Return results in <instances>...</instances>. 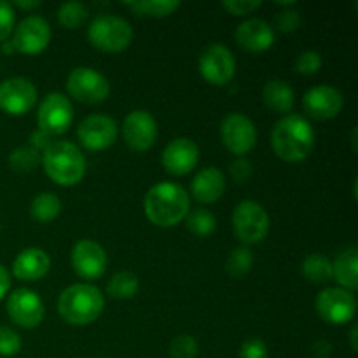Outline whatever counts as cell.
Instances as JSON below:
<instances>
[{
  "mask_svg": "<svg viewBox=\"0 0 358 358\" xmlns=\"http://www.w3.org/2000/svg\"><path fill=\"white\" fill-rule=\"evenodd\" d=\"M236 42L241 49L250 52H262L275 44V30L271 24L259 17L243 21L236 28Z\"/></svg>",
  "mask_w": 358,
  "mask_h": 358,
  "instance_id": "20",
  "label": "cell"
},
{
  "mask_svg": "<svg viewBox=\"0 0 358 358\" xmlns=\"http://www.w3.org/2000/svg\"><path fill=\"white\" fill-rule=\"evenodd\" d=\"M9 289H10L9 271H7V269L0 264V301L6 297V294L9 292Z\"/></svg>",
  "mask_w": 358,
  "mask_h": 358,
  "instance_id": "42",
  "label": "cell"
},
{
  "mask_svg": "<svg viewBox=\"0 0 358 358\" xmlns=\"http://www.w3.org/2000/svg\"><path fill=\"white\" fill-rule=\"evenodd\" d=\"M315 129L303 115L289 114L280 119L271 131V149L287 163L306 159L315 147Z\"/></svg>",
  "mask_w": 358,
  "mask_h": 358,
  "instance_id": "2",
  "label": "cell"
},
{
  "mask_svg": "<svg viewBox=\"0 0 358 358\" xmlns=\"http://www.w3.org/2000/svg\"><path fill=\"white\" fill-rule=\"evenodd\" d=\"M37 103V87L23 77H10L0 83V110L10 115H24Z\"/></svg>",
  "mask_w": 358,
  "mask_h": 358,
  "instance_id": "13",
  "label": "cell"
},
{
  "mask_svg": "<svg viewBox=\"0 0 358 358\" xmlns=\"http://www.w3.org/2000/svg\"><path fill=\"white\" fill-rule=\"evenodd\" d=\"M87 16H90V10L83 2H65L58 9L59 24L69 28V30H76V28L83 27L86 23Z\"/></svg>",
  "mask_w": 358,
  "mask_h": 358,
  "instance_id": "30",
  "label": "cell"
},
{
  "mask_svg": "<svg viewBox=\"0 0 358 358\" xmlns=\"http://www.w3.org/2000/svg\"><path fill=\"white\" fill-rule=\"evenodd\" d=\"M73 121V107L62 93H49L38 105V129L48 136L63 135Z\"/></svg>",
  "mask_w": 358,
  "mask_h": 358,
  "instance_id": "9",
  "label": "cell"
},
{
  "mask_svg": "<svg viewBox=\"0 0 358 358\" xmlns=\"http://www.w3.org/2000/svg\"><path fill=\"white\" fill-rule=\"evenodd\" d=\"M294 66L301 76H315L322 69V56L317 51H304L297 56Z\"/></svg>",
  "mask_w": 358,
  "mask_h": 358,
  "instance_id": "34",
  "label": "cell"
},
{
  "mask_svg": "<svg viewBox=\"0 0 358 358\" xmlns=\"http://www.w3.org/2000/svg\"><path fill=\"white\" fill-rule=\"evenodd\" d=\"M262 6L261 0H224L222 7L234 16H245Z\"/></svg>",
  "mask_w": 358,
  "mask_h": 358,
  "instance_id": "38",
  "label": "cell"
},
{
  "mask_svg": "<svg viewBox=\"0 0 358 358\" xmlns=\"http://www.w3.org/2000/svg\"><path fill=\"white\" fill-rule=\"evenodd\" d=\"M91 45L103 52H121L131 44L133 28L124 17L114 14H101L87 28Z\"/></svg>",
  "mask_w": 358,
  "mask_h": 358,
  "instance_id": "5",
  "label": "cell"
},
{
  "mask_svg": "<svg viewBox=\"0 0 358 358\" xmlns=\"http://www.w3.org/2000/svg\"><path fill=\"white\" fill-rule=\"evenodd\" d=\"M138 292V278L129 271L115 273L107 285V294L112 299H131Z\"/></svg>",
  "mask_w": 358,
  "mask_h": 358,
  "instance_id": "28",
  "label": "cell"
},
{
  "mask_svg": "<svg viewBox=\"0 0 358 358\" xmlns=\"http://www.w3.org/2000/svg\"><path fill=\"white\" fill-rule=\"evenodd\" d=\"M332 278L341 285V289L353 292L358 287V248L346 247L332 262Z\"/></svg>",
  "mask_w": 358,
  "mask_h": 358,
  "instance_id": "23",
  "label": "cell"
},
{
  "mask_svg": "<svg viewBox=\"0 0 358 358\" xmlns=\"http://www.w3.org/2000/svg\"><path fill=\"white\" fill-rule=\"evenodd\" d=\"M124 6L138 16L166 17L180 7V2L177 0H140V2H126Z\"/></svg>",
  "mask_w": 358,
  "mask_h": 358,
  "instance_id": "27",
  "label": "cell"
},
{
  "mask_svg": "<svg viewBox=\"0 0 358 358\" xmlns=\"http://www.w3.org/2000/svg\"><path fill=\"white\" fill-rule=\"evenodd\" d=\"M20 334L10 327H0V357H13L20 353Z\"/></svg>",
  "mask_w": 358,
  "mask_h": 358,
  "instance_id": "35",
  "label": "cell"
},
{
  "mask_svg": "<svg viewBox=\"0 0 358 358\" xmlns=\"http://www.w3.org/2000/svg\"><path fill=\"white\" fill-rule=\"evenodd\" d=\"M3 52H16L14 51V48H13V44H10V42H3Z\"/></svg>",
  "mask_w": 358,
  "mask_h": 358,
  "instance_id": "45",
  "label": "cell"
},
{
  "mask_svg": "<svg viewBox=\"0 0 358 358\" xmlns=\"http://www.w3.org/2000/svg\"><path fill=\"white\" fill-rule=\"evenodd\" d=\"M7 315L16 325L23 329H34L41 325L44 318L42 299L30 289H17L7 299Z\"/></svg>",
  "mask_w": 358,
  "mask_h": 358,
  "instance_id": "16",
  "label": "cell"
},
{
  "mask_svg": "<svg viewBox=\"0 0 358 358\" xmlns=\"http://www.w3.org/2000/svg\"><path fill=\"white\" fill-rule=\"evenodd\" d=\"M303 275L311 283H327L332 278V262L331 259L322 254H311L303 261Z\"/></svg>",
  "mask_w": 358,
  "mask_h": 358,
  "instance_id": "26",
  "label": "cell"
},
{
  "mask_svg": "<svg viewBox=\"0 0 358 358\" xmlns=\"http://www.w3.org/2000/svg\"><path fill=\"white\" fill-rule=\"evenodd\" d=\"M51 42V27L42 16H28L13 30L14 51L23 55H38Z\"/></svg>",
  "mask_w": 358,
  "mask_h": 358,
  "instance_id": "12",
  "label": "cell"
},
{
  "mask_svg": "<svg viewBox=\"0 0 358 358\" xmlns=\"http://www.w3.org/2000/svg\"><path fill=\"white\" fill-rule=\"evenodd\" d=\"M66 90L70 96L83 103H101L110 94V84L107 77L90 66H77L66 77Z\"/></svg>",
  "mask_w": 358,
  "mask_h": 358,
  "instance_id": "6",
  "label": "cell"
},
{
  "mask_svg": "<svg viewBox=\"0 0 358 358\" xmlns=\"http://www.w3.org/2000/svg\"><path fill=\"white\" fill-rule=\"evenodd\" d=\"M185 227L191 231L192 234L196 236H208L215 231L217 220L213 217L212 212L205 208H196V210H189L187 217H185Z\"/></svg>",
  "mask_w": 358,
  "mask_h": 358,
  "instance_id": "29",
  "label": "cell"
},
{
  "mask_svg": "<svg viewBox=\"0 0 358 358\" xmlns=\"http://www.w3.org/2000/svg\"><path fill=\"white\" fill-rule=\"evenodd\" d=\"M224 191H226L224 173L213 166L203 168L192 180V196L199 203H205V205H212V203L219 201L222 198Z\"/></svg>",
  "mask_w": 358,
  "mask_h": 358,
  "instance_id": "22",
  "label": "cell"
},
{
  "mask_svg": "<svg viewBox=\"0 0 358 358\" xmlns=\"http://www.w3.org/2000/svg\"><path fill=\"white\" fill-rule=\"evenodd\" d=\"M233 229L243 243L254 245L269 233V217L255 201H241L233 212Z\"/></svg>",
  "mask_w": 358,
  "mask_h": 358,
  "instance_id": "7",
  "label": "cell"
},
{
  "mask_svg": "<svg viewBox=\"0 0 358 358\" xmlns=\"http://www.w3.org/2000/svg\"><path fill=\"white\" fill-rule=\"evenodd\" d=\"M51 136H48L45 135V133H42L41 129H38V131H35L34 135H31V143H30V147H34L35 150H38V152H44L45 149H48L49 145H51Z\"/></svg>",
  "mask_w": 358,
  "mask_h": 358,
  "instance_id": "41",
  "label": "cell"
},
{
  "mask_svg": "<svg viewBox=\"0 0 358 358\" xmlns=\"http://www.w3.org/2000/svg\"><path fill=\"white\" fill-rule=\"evenodd\" d=\"M275 24L280 31H283V34H294V31H296L301 24L299 13L287 7L285 10H280V13H276Z\"/></svg>",
  "mask_w": 358,
  "mask_h": 358,
  "instance_id": "36",
  "label": "cell"
},
{
  "mask_svg": "<svg viewBox=\"0 0 358 358\" xmlns=\"http://www.w3.org/2000/svg\"><path fill=\"white\" fill-rule=\"evenodd\" d=\"M304 110L311 119L317 121H329L339 115L345 105V98H343L341 91L336 87L327 86V84H320L315 86L304 94Z\"/></svg>",
  "mask_w": 358,
  "mask_h": 358,
  "instance_id": "18",
  "label": "cell"
},
{
  "mask_svg": "<svg viewBox=\"0 0 358 358\" xmlns=\"http://www.w3.org/2000/svg\"><path fill=\"white\" fill-rule=\"evenodd\" d=\"M72 268L80 278L84 280H96L103 276L107 269V254L93 240H80L73 245L72 255Z\"/></svg>",
  "mask_w": 358,
  "mask_h": 358,
  "instance_id": "17",
  "label": "cell"
},
{
  "mask_svg": "<svg viewBox=\"0 0 358 358\" xmlns=\"http://www.w3.org/2000/svg\"><path fill=\"white\" fill-rule=\"evenodd\" d=\"M252 264H254V255H252V252L247 247H240L231 252L229 257H227L226 268L231 276L241 278V276H245L250 271Z\"/></svg>",
  "mask_w": 358,
  "mask_h": 358,
  "instance_id": "32",
  "label": "cell"
},
{
  "mask_svg": "<svg viewBox=\"0 0 358 358\" xmlns=\"http://www.w3.org/2000/svg\"><path fill=\"white\" fill-rule=\"evenodd\" d=\"M240 358H268V348L262 339H248L241 345Z\"/></svg>",
  "mask_w": 358,
  "mask_h": 358,
  "instance_id": "40",
  "label": "cell"
},
{
  "mask_svg": "<svg viewBox=\"0 0 358 358\" xmlns=\"http://www.w3.org/2000/svg\"><path fill=\"white\" fill-rule=\"evenodd\" d=\"M358 327L357 325H352V331H350V345H352V350L353 352H357L358 350V341H357V338H358Z\"/></svg>",
  "mask_w": 358,
  "mask_h": 358,
  "instance_id": "44",
  "label": "cell"
},
{
  "mask_svg": "<svg viewBox=\"0 0 358 358\" xmlns=\"http://www.w3.org/2000/svg\"><path fill=\"white\" fill-rule=\"evenodd\" d=\"M51 269V259L42 248L31 247L20 252L13 264V275L21 282H37Z\"/></svg>",
  "mask_w": 358,
  "mask_h": 358,
  "instance_id": "21",
  "label": "cell"
},
{
  "mask_svg": "<svg viewBox=\"0 0 358 358\" xmlns=\"http://www.w3.org/2000/svg\"><path fill=\"white\" fill-rule=\"evenodd\" d=\"M38 150H35L34 147L24 145L17 147L13 150V154L9 156V164L14 171H20V173H28V171L34 170L38 164L41 157H38Z\"/></svg>",
  "mask_w": 358,
  "mask_h": 358,
  "instance_id": "31",
  "label": "cell"
},
{
  "mask_svg": "<svg viewBox=\"0 0 358 358\" xmlns=\"http://www.w3.org/2000/svg\"><path fill=\"white\" fill-rule=\"evenodd\" d=\"M62 212V201L55 192H42L31 201L30 215L37 222L48 224L55 220Z\"/></svg>",
  "mask_w": 358,
  "mask_h": 358,
  "instance_id": "25",
  "label": "cell"
},
{
  "mask_svg": "<svg viewBox=\"0 0 358 358\" xmlns=\"http://www.w3.org/2000/svg\"><path fill=\"white\" fill-rule=\"evenodd\" d=\"M199 73L212 86H224L236 73V59L222 44H210L199 56Z\"/></svg>",
  "mask_w": 358,
  "mask_h": 358,
  "instance_id": "10",
  "label": "cell"
},
{
  "mask_svg": "<svg viewBox=\"0 0 358 358\" xmlns=\"http://www.w3.org/2000/svg\"><path fill=\"white\" fill-rule=\"evenodd\" d=\"M199 161V149L191 138H180L171 140L163 150L161 156V163H163L164 170L177 177H184V175L191 173L196 168Z\"/></svg>",
  "mask_w": 358,
  "mask_h": 358,
  "instance_id": "19",
  "label": "cell"
},
{
  "mask_svg": "<svg viewBox=\"0 0 358 358\" xmlns=\"http://www.w3.org/2000/svg\"><path fill=\"white\" fill-rule=\"evenodd\" d=\"M10 6H16L20 9H35V7H41L42 2L41 0H17V2L10 3Z\"/></svg>",
  "mask_w": 358,
  "mask_h": 358,
  "instance_id": "43",
  "label": "cell"
},
{
  "mask_svg": "<svg viewBox=\"0 0 358 358\" xmlns=\"http://www.w3.org/2000/svg\"><path fill=\"white\" fill-rule=\"evenodd\" d=\"M191 198L182 185L161 182L147 191L143 199L145 217L157 227H173L187 217Z\"/></svg>",
  "mask_w": 358,
  "mask_h": 358,
  "instance_id": "1",
  "label": "cell"
},
{
  "mask_svg": "<svg viewBox=\"0 0 358 358\" xmlns=\"http://www.w3.org/2000/svg\"><path fill=\"white\" fill-rule=\"evenodd\" d=\"M42 166L55 184L65 187L79 184L86 173V159L83 152L66 140L51 142V145L42 152Z\"/></svg>",
  "mask_w": 358,
  "mask_h": 358,
  "instance_id": "3",
  "label": "cell"
},
{
  "mask_svg": "<svg viewBox=\"0 0 358 358\" xmlns=\"http://www.w3.org/2000/svg\"><path fill=\"white\" fill-rule=\"evenodd\" d=\"M198 341L192 336H178L170 345V358H196Z\"/></svg>",
  "mask_w": 358,
  "mask_h": 358,
  "instance_id": "33",
  "label": "cell"
},
{
  "mask_svg": "<svg viewBox=\"0 0 358 358\" xmlns=\"http://www.w3.org/2000/svg\"><path fill=\"white\" fill-rule=\"evenodd\" d=\"M16 13L9 2L0 0V42H6L14 30Z\"/></svg>",
  "mask_w": 358,
  "mask_h": 358,
  "instance_id": "37",
  "label": "cell"
},
{
  "mask_svg": "<svg viewBox=\"0 0 358 358\" xmlns=\"http://www.w3.org/2000/svg\"><path fill=\"white\" fill-rule=\"evenodd\" d=\"M315 308L322 320L327 324L345 325L355 318L357 299L353 292H348L341 287H331L318 294Z\"/></svg>",
  "mask_w": 358,
  "mask_h": 358,
  "instance_id": "8",
  "label": "cell"
},
{
  "mask_svg": "<svg viewBox=\"0 0 358 358\" xmlns=\"http://www.w3.org/2000/svg\"><path fill=\"white\" fill-rule=\"evenodd\" d=\"M103 294L90 283H76L59 294L58 313L70 325H90L101 315Z\"/></svg>",
  "mask_w": 358,
  "mask_h": 358,
  "instance_id": "4",
  "label": "cell"
},
{
  "mask_svg": "<svg viewBox=\"0 0 358 358\" xmlns=\"http://www.w3.org/2000/svg\"><path fill=\"white\" fill-rule=\"evenodd\" d=\"M220 138L229 152L241 157L254 149L257 142V129L247 115L233 112L220 122Z\"/></svg>",
  "mask_w": 358,
  "mask_h": 358,
  "instance_id": "11",
  "label": "cell"
},
{
  "mask_svg": "<svg viewBox=\"0 0 358 358\" xmlns=\"http://www.w3.org/2000/svg\"><path fill=\"white\" fill-rule=\"evenodd\" d=\"M231 177L238 182V184H243V182L250 180L252 173H254V166L248 159H243V157H238L231 163L229 166Z\"/></svg>",
  "mask_w": 358,
  "mask_h": 358,
  "instance_id": "39",
  "label": "cell"
},
{
  "mask_svg": "<svg viewBox=\"0 0 358 358\" xmlns=\"http://www.w3.org/2000/svg\"><path fill=\"white\" fill-rule=\"evenodd\" d=\"M122 138L129 149L145 152L157 138V124L152 114L147 110H133L122 122Z\"/></svg>",
  "mask_w": 358,
  "mask_h": 358,
  "instance_id": "15",
  "label": "cell"
},
{
  "mask_svg": "<svg viewBox=\"0 0 358 358\" xmlns=\"http://www.w3.org/2000/svg\"><path fill=\"white\" fill-rule=\"evenodd\" d=\"M117 122L103 114H93L83 119L77 128V138L87 150H105L117 140Z\"/></svg>",
  "mask_w": 358,
  "mask_h": 358,
  "instance_id": "14",
  "label": "cell"
},
{
  "mask_svg": "<svg viewBox=\"0 0 358 358\" xmlns=\"http://www.w3.org/2000/svg\"><path fill=\"white\" fill-rule=\"evenodd\" d=\"M264 103L278 114H289L294 108V90L282 79H271L262 90Z\"/></svg>",
  "mask_w": 358,
  "mask_h": 358,
  "instance_id": "24",
  "label": "cell"
}]
</instances>
